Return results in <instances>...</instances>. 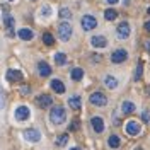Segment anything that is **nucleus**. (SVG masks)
I'll return each instance as SVG.
<instances>
[{"mask_svg":"<svg viewBox=\"0 0 150 150\" xmlns=\"http://www.w3.org/2000/svg\"><path fill=\"white\" fill-rule=\"evenodd\" d=\"M91 45L94 48H106L108 46V39L104 36H92L91 38Z\"/></svg>","mask_w":150,"mask_h":150,"instance_id":"12","label":"nucleus"},{"mask_svg":"<svg viewBox=\"0 0 150 150\" xmlns=\"http://www.w3.org/2000/svg\"><path fill=\"white\" fill-rule=\"evenodd\" d=\"M68 106H70L72 109H80V106H82L80 97H79V96H72V97L68 99Z\"/></svg>","mask_w":150,"mask_h":150,"instance_id":"18","label":"nucleus"},{"mask_svg":"<svg viewBox=\"0 0 150 150\" xmlns=\"http://www.w3.org/2000/svg\"><path fill=\"white\" fill-rule=\"evenodd\" d=\"M91 123H92V128H94L96 133H103V131H104V120H103V118L94 116L92 120H91Z\"/></svg>","mask_w":150,"mask_h":150,"instance_id":"13","label":"nucleus"},{"mask_svg":"<svg viewBox=\"0 0 150 150\" xmlns=\"http://www.w3.org/2000/svg\"><path fill=\"white\" fill-rule=\"evenodd\" d=\"M104 17H106V21H114V19L118 17V12L114 9H108L104 12Z\"/></svg>","mask_w":150,"mask_h":150,"instance_id":"23","label":"nucleus"},{"mask_svg":"<svg viewBox=\"0 0 150 150\" xmlns=\"http://www.w3.org/2000/svg\"><path fill=\"white\" fill-rule=\"evenodd\" d=\"M104 85H106L108 89H116V87H118V80H116L112 75H106V77H104Z\"/></svg>","mask_w":150,"mask_h":150,"instance_id":"16","label":"nucleus"},{"mask_svg":"<svg viewBox=\"0 0 150 150\" xmlns=\"http://www.w3.org/2000/svg\"><path fill=\"white\" fill-rule=\"evenodd\" d=\"M125 130H126V133H128V135L135 137V135H138V133H140V123H138V121H133V120H131V121L126 123Z\"/></svg>","mask_w":150,"mask_h":150,"instance_id":"10","label":"nucleus"},{"mask_svg":"<svg viewBox=\"0 0 150 150\" xmlns=\"http://www.w3.org/2000/svg\"><path fill=\"white\" fill-rule=\"evenodd\" d=\"M43 43H45L46 46H51V45L55 43V38H53V34H50V33H45V34H43Z\"/></svg>","mask_w":150,"mask_h":150,"instance_id":"24","label":"nucleus"},{"mask_svg":"<svg viewBox=\"0 0 150 150\" xmlns=\"http://www.w3.org/2000/svg\"><path fill=\"white\" fill-rule=\"evenodd\" d=\"M142 74H143V63H138V65H137V70H135V77H133V80H137V82H138V80H140L142 79Z\"/></svg>","mask_w":150,"mask_h":150,"instance_id":"26","label":"nucleus"},{"mask_svg":"<svg viewBox=\"0 0 150 150\" xmlns=\"http://www.w3.org/2000/svg\"><path fill=\"white\" fill-rule=\"evenodd\" d=\"M131 29H130V24L128 22H121L118 28H116V34H118V38L120 39H126V38L130 36Z\"/></svg>","mask_w":150,"mask_h":150,"instance_id":"7","label":"nucleus"},{"mask_svg":"<svg viewBox=\"0 0 150 150\" xmlns=\"http://www.w3.org/2000/svg\"><path fill=\"white\" fill-rule=\"evenodd\" d=\"M67 142H68V135H67V133H63V135H60V137H58V138H56V145H58V147H63V145H65Z\"/></svg>","mask_w":150,"mask_h":150,"instance_id":"27","label":"nucleus"},{"mask_svg":"<svg viewBox=\"0 0 150 150\" xmlns=\"http://www.w3.org/2000/svg\"><path fill=\"white\" fill-rule=\"evenodd\" d=\"M142 120H143L145 123H150V111L149 109H145V111L142 112Z\"/></svg>","mask_w":150,"mask_h":150,"instance_id":"30","label":"nucleus"},{"mask_svg":"<svg viewBox=\"0 0 150 150\" xmlns=\"http://www.w3.org/2000/svg\"><path fill=\"white\" fill-rule=\"evenodd\" d=\"M89 99H91V104H94V106H106V104H108V97H106L103 92L91 94Z\"/></svg>","mask_w":150,"mask_h":150,"instance_id":"5","label":"nucleus"},{"mask_svg":"<svg viewBox=\"0 0 150 150\" xmlns=\"http://www.w3.org/2000/svg\"><path fill=\"white\" fill-rule=\"evenodd\" d=\"M4 22H5V26H7V29H9V34L12 36V34H14V31H12V28H14V19L7 16V17H4Z\"/></svg>","mask_w":150,"mask_h":150,"instance_id":"25","label":"nucleus"},{"mask_svg":"<svg viewBox=\"0 0 150 150\" xmlns=\"http://www.w3.org/2000/svg\"><path fill=\"white\" fill-rule=\"evenodd\" d=\"M65 62H67L65 53H62V51L55 53V63H56V65H65Z\"/></svg>","mask_w":150,"mask_h":150,"instance_id":"22","label":"nucleus"},{"mask_svg":"<svg viewBox=\"0 0 150 150\" xmlns=\"http://www.w3.org/2000/svg\"><path fill=\"white\" fill-rule=\"evenodd\" d=\"M62 19H70L72 17V12H70V9H67V7H63V9H60V14H58Z\"/></svg>","mask_w":150,"mask_h":150,"instance_id":"28","label":"nucleus"},{"mask_svg":"<svg viewBox=\"0 0 150 150\" xmlns=\"http://www.w3.org/2000/svg\"><path fill=\"white\" fill-rule=\"evenodd\" d=\"M70 150H80V149H79V147H74V149H70Z\"/></svg>","mask_w":150,"mask_h":150,"instance_id":"36","label":"nucleus"},{"mask_svg":"<svg viewBox=\"0 0 150 150\" xmlns=\"http://www.w3.org/2000/svg\"><path fill=\"white\" fill-rule=\"evenodd\" d=\"M58 38H60L62 41H68V39L72 38V26H70L68 22L58 24Z\"/></svg>","mask_w":150,"mask_h":150,"instance_id":"2","label":"nucleus"},{"mask_svg":"<svg viewBox=\"0 0 150 150\" xmlns=\"http://www.w3.org/2000/svg\"><path fill=\"white\" fill-rule=\"evenodd\" d=\"M120 143H121V142H120V137H118V135H111L109 140H108V145H109L111 149H118Z\"/></svg>","mask_w":150,"mask_h":150,"instance_id":"21","label":"nucleus"},{"mask_svg":"<svg viewBox=\"0 0 150 150\" xmlns=\"http://www.w3.org/2000/svg\"><path fill=\"white\" fill-rule=\"evenodd\" d=\"M70 77H72V80H80L84 77V70L80 67H75V68H72V72H70Z\"/></svg>","mask_w":150,"mask_h":150,"instance_id":"19","label":"nucleus"},{"mask_svg":"<svg viewBox=\"0 0 150 150\" xmlns=\"http://www.w3.org/2000/svg\"><path fill=\"white\" fill-rule=\"evenodd\" d=\"M128 58V53H126V50H116V51H112L111 55V62L112 63H123L125 60Z\"/></svg>","mask_w":150,"mask_h":150,"instance_id":"8","label":"nucleus"},{"mask_svg":"<svg viewBox=\"0 0 150 150\" xmlns=\"http://www.w3.org/2000/svg\"><path fill=\"white\" fill-rule=\"evenodd\" d=\"M147 48H149V51H150V41H149V43H147Z\"/></svg>","mask_w":150,"mask_h":150,"instance_id":"35","label":"nucleus"},{"mask_svg":"<svg viewBox=\"0 0 150 150\" xmlns=\"http://www.w3.org/2000/svg\"><path fill=\"white\" fill-rule=\"evenodd\" d=\"M51 89H53L55 92H58V94L65 92V85H63V82H62L60 79H53V80H51Z\"/></svg>","mask_w":150,"mask_h":150,"instance_id":"15","label":"nucleus"},{"mask_svg":"<svg viewBox=\"0 0 150 150\" xmlns=\"http://www.w3.org/2000/svg\"><path fill=\"white\" fill-rule=\"evenodd\" d=\"M38 72L41 77H50L51 75V67L48 65L46 62H39L38 63Z\"/></svg>","mask_w":150,"mask_h":150,"instance_id":"14","label":"nucleus"},{"mask_svg":"<svg viewBox=\"0 0 150 150\" xmlns=\"http://www.w3.org/2000/svg\"><path fill=\"white\" fill-rule=\"evenodd\" d=\"M4 104H5V97H4V91L0 87V109H4Z\"/></svg>","mask_w":150,"mask_h":150,"instance_id":"31","label":"nucleus"},{"mask_svg":"<svg viewBox=\"0 0 150 150\" xmlns=\"http://www.w3.org/2000/svg\"><path fill=\"white\" fill-rule=\"evenodd\" d=\"M121 111L125 112V114H131V112L135 111V104L131 103V101H125V103L121 104Z\"/></svg>","mask_w":150,"mask_h":150,"instance_id":"20","label":"nucleus"},{"mask_svg":"<svg viewBox=\"0 0 150 150\" xmlns=\"http://www.w3.org/2000/svg\"><path fill=\"white\" fill-rule=\"evenodd\" d=\"M106 2H108V4H111V5H112V4H118L120 0H106Z\"/></svg>","mask_w":150,"mask_h":150,"instance_id":"34","label":"nucleus"},{"mask_svg":"<svg viewBox=\"0 0 150 150\" xmlns=\"http://www.w3.org/2000/svg\"><path fill=\"white\" fill-rule=\"evenodd\" d=\"M65 120H67V111L63 106H55L50 111V121L53 125H62V123H65Z\"/></svg>","mask_w":150,"mask_h":150,"instance_id":"1","label":"nucleus"},{"mask_svg":"<svg viewBox=\"0 0 150 150\" xmlns=\"http://www.w3.org/2000/svg\"><path fill=\"white\" fill-rule=\"evenodd\" d=\"M145 29L150 33V21H147V22H145Z\"/></svg>","mask_w":150,"mask_h":150,"instance_id":"33","label":"nucleus"},{"mask_svg":"<svg viewBox=\"0 0 150 150\" xmlns=\"http://www.w3.org/2000/svg\"><path fill=\"white\" fill-rule=\"evenodd\" d=\"M41 16H43V17H50V16H51V7H50V5L41 7Z\"/></svg>","mask_w":150,"mask_h":150,"instance_id":"29","label":"nucleus"},{"mask_svg":"<svg viewBox=\"0 0 150 150\" xmlns=\"http://www.w3.org/2000/svg\"><path fill=\"white\" fill-rule=\"evenodd\" d=\"M135 150H143V149H142V147H137V149H135Z\"/></svg>","mask_w":150,"mask_h":150,"instance_id":"37","label":"nucleus"},{"mask_svg":"<svg viewBox=\"0 0 150 150\" xmlns=\"http://www.w3.org/2000/svg\"><path fill=\"white\" fill-rule=\"evenodd\" d=\"M36 103H38V106L39 108H50L51 104H53V101H51V96H48V94H39L36 97Z\"/></svg>","mask_w":150,"mask_h":150,"instance_id":"9","label":"nucleus"},{"mask_svg":"<svg viewBox=\"0 0 150 150\" xmlns=\"http://www.w3.org/2000/svg\"><path fill=\"white\" fill-rule=\"evenodd\" d=\"M80 24H82V29L84 31H92L94 28H97V21L92 16H84L82 21H80Z\"/></svg>","mask_w":150,"mask_h":150,"instance_id":"4","label":"nucleus"},{"mask_svg":"<svg viewBox=\"0 0 150 150\" xmlns=\"http://www.w3.org/2000/svg\"><path fill=\"white\" fill-rule=\"evenodd\" d=\"M79 128V121H74V125H70V130H77Z\"/></svg>","mask_w":150,"mask_h":150,"instance_id":"32","label":"nucleus"},{"mask_svg":"<svg viewBox=\"0 0 150 150\" xmlns=\"http://www.w3.org/2000/svg\"><path fill=\"white\" fill-rule=\"evenodd\" d=\"M5 79H7L9 82H21V80H22V74H21L19 70H16V68H9Z\"/></svg>","mask_w":150,"mask_h":150,"instance_id":"11","label":"nucleus"},{"mask_svg":"<svg viewBox=\"0 0 150 150\" xmlns=\"http://www.w3.org/2000/svg\"><path fill=\"white\" fill-rule=\"evenodd\" d=\"M24 138L28 142H31V143H38V142L41 140V133L36 128H29V130L24 131Z\"/></svg>","mask_w":150,"mask_h":150,"instance_id":"3","label":"nucleus"},{"mask_svg":"<svg viewBox=\"0 0 150 150\" xmlns=\"http://www.w3.org/2000/svg\"><path fill=\"white\" fill-rule=\"evenodd\" d=\"M29 114H31V111H29L28 106H19L17 109H16V112H14V116H16L17 121H26L29 118Z\"/></svg>","mask_w":150,"mask_h":150,"instance_id":"6","label":"nucleus"},{"mask_svg":"<svg viewBox=\"0 0 150 150\" xmlns=\"http://www.w3.org/2000/svg\"><path fill=\"white\" fill-rule=\"evenodd\" d=\"M9 2H12V0H9Z\"/></svg>","mask_w":150,"mask_h":150,"instance_id":"39","label":"nucleus"},{"mask_svg":"<svg viewBox=\"0 0 150 150\" xmlns=\"http://www.w3.org/2000/svg\"><path fill=\"white\" fill-rule=\"evenodd\" d=\"M149 14H150V7H149Z\"/></svg>","mask_w":150,"mask_h":150,"instance_id":"38","label":"nucleus"},{"mask_svg":"<svg viewBox=\"0 0 150 150\" xmlns=\"http://www.w3.org/2000/svg\"><path fill=\"white\" fill-rule=\"evenodd\" d=\"M17 36L21 38V39H26V41H29V39H33V38H34V33H33L31 29H19Z\"/></svg>","mask_w":150,"mask_h":150,"instance_id":"17","label":"nucleus"}]
</instances>
